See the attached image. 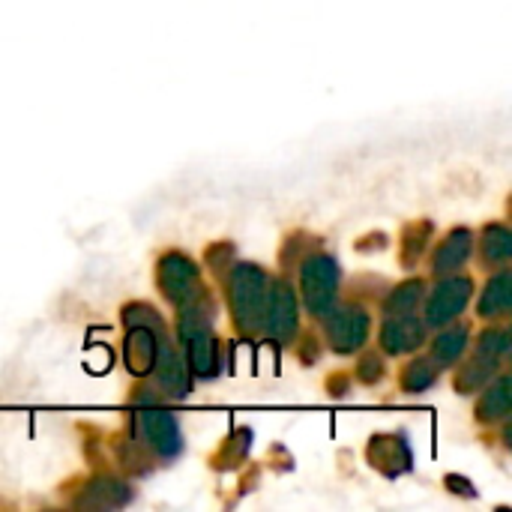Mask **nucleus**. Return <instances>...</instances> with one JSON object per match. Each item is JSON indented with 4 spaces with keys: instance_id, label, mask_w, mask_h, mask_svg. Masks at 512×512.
<instances>
[{
    "instance_id": "nucleus-15",
    "label": "nucleus",
    "mask_w": 512,
    "mask_h": 512,
    "mask_svg": "<svg viewBox=\"0 0 512 512\" xmlns=\"http://www.w3.org/2000/svg\"><path fill=\"white\" fill-rule=\"evenodd\" d=\"M450 327V324H447ZM468 348V327H450V330H441V336L435 339L432 345V360L438 369H450L462 360Z\"/></svg>"
},
{
    "instance_id": "nucleus-17",
    "label": "nucleus",
    "mask_w": 512,
    "mask_h": 512,
    "mask_svg": "<svg viewBox=\"0 0 512 512\" xmlns=\"http://www.w3.org/2000/svg\"><path fill=\"white\" fill-rule=\"evenodd\" d=\"M512 258V234L507 225H489L483 234V261L486 264H507Z\"/></svg>"
},
{
    "instance_id": "nucleus-16",
    "label": "nucleus",
    "mask_w": 512,
    "mask_h": 512,
    "mask_svg": "<svg viewBox=\"0 0 512 512\" xmlns=\"http://www.w3.org/2000/svg\"><path fill=\"white\" fill-rule=\"evenodd\" d=\"M498 375V360H489V357H474L468 366H462V375L456 381L459 393H480L492 378Z\"/></svg>"
},
{
    "instance_id": "nucleus-7",
    "label": "nucleus",
    "mask_w": 512,
    "mask_h": 512,
    "mask_svg": "<svg viewBox=\"0 0 512 512\" xmlns=\"http://www.w3.org/2000/svg\"><path fill=\"white\" fill-rule=\"evenodd\" d=\"M138 432L147 441V447L159 456V459H174L183 450V435L177 420L168 411L159 408H144L138 414Z\"/></svg>"
},
{
    "instance_id": "nucleus-20",
    "label": "nucleus",
    "mask_w": 512,
    "mask_h": 512,
    "mask_svg": "<svg viewBox=\"0 0 512 512\" xmlns=\"http://www.w3.org/2000/svg\"><path fill=\"white\" fill-rule=\"evenodd\" d=\"M507 351H510V333L504 327L486 330L480 336V345H477V354L480 357H489V360H498L501 363V357H507Z\"/></svg>"
},
{
    "instance_id": "nucleus-3",
    "label": "nucleus",
    "mask_w": 512,
    "mask_h": 512,
    "mask_svg": "<svg viewBox=\"0 0 512 512\" xmlns=\"http://www.w3.org/2000/svg\"><path fill=\"white\" fill-rule=\"evenodd\" d=\"M180 339H183L192 372L213 375V369H216V339H213V330H210V318L201 315V297L180 309Z\"/></svg>"
},
{
    "instance_id": "nucleus-14",
    "label": "nucleus",
    "mask_w": 512,
    "mask_h": 512,
    "mask_svg": "<svg viewBox=\"0 0 512 512\" xmlns=\"http://www.w3.org/2000/svg\"><path fill=\"white\" fill-rule=\"evenodd\" d=\"M483 390H486V396H483L480 405H477L480 423H498V420L510 417V378L501 375L495 384L489 381Z\"/></svg>"
},
{
    "instance_id": "nucleus-2",
    "label": "nucleus",
    "mask_w": 512,
    "mask_h": 512,
    "mask_svg": "<svg viewBox=\"0 0 512 512\" xmlns=\"http://www.w3.org/2000/svg\"><path fill=\"white\" fill-rule=\"evenodd\" d=\"M300 291L312 318H327L339 303V264L330 255H312L300 267Z\"/></svg>"
},
{
    "instance_id": "nucleus-18",
    "label": "nucleus",
    "mask_w": 512,
    "mask_h": 512,
    "mask_svg": "<svg viewBox=\"0 0 512 512\" xmlns=\"http://www.w3.org/2000/svg\"><path fill=\"white\" fill-rule=\"evenodd\" d=\"M438 372H441V369L435 366V360H414V363L405 369V375H402V390H405V393H423V390L435 387Z\"/></svg>"
},
{
    "instance_id": "nucleus-5",
    "label": "nucleus",
    "mask_w": 512,
    "mask_h": 512,
    "mask_svg": "<svg viewBox=\"0 0 512 512\" xmlns=\"http://www.w3.org/2000/svg\"><path fill=\"white\" fill-rule=\"evenodd\" d=\"M324 321H327V339L339 354H351V351L363 348L372 333V318L360 306L333 309Z\"/></svg>"
},
{
    "instance_id": "nucleus-10",
    "label": "nucleus",
    "mask_w": 512,
    "mask_h": 512,
    "mask_svg": "<svg viewBox=\"0 0 512 512\" xmlns=\"http://www.w3.org/2000/svg\"><path fill=\"white\" fill-rule=\"evenodd\" d=\"M156 378H159V387L171 396V399H183L189 396L192 390V381H189V372L180 360V354L171 348V345H162V357L156 360Z\"/></svg>"
},
{
    "instance_id": "nucleus-11",
    "label": "nucleus",
    "mask_w": 512,
    "mask_h": 512,
    "mask_svg": "<svg viewBox=\"0 0 512 512\" xmlns=\"http://www.w3.org/2000/svg\"><path fill=\"white\" fill-rule=\"evenodd\" d=\"M126 366L135 375L153 372L156 366V345H153V327H144L132 321V330L126 336Z\"/></svg>"
},
{
    "instance_id": "nucleus-4",
    "label": "nucleus",
    "mask_w": 512,
    "mask_h": 512,
    "mask_svg": "<svg viewBox=\"0 0 512 512\" xmlns=\"http://www.w3.org/2000/svg\"><path fill=\"white\" fill-rule=\"evenodd\" d=\"M474 282L468 276H444L438 288L426 300V327H447L453 324L471 303Z\"/></svg>"
},
{
    "instance_id": "nucleus-6",
    "label": "nucleus",
    "mask_w": 512,
    "mask_h": 512,
    "mask_svg": "<svg viewBox=\"0 0 512 512\" xmlns=\"http://www.w3.org/2000/svg\"><path fill=\"white\" fill-rule=\"evenodd\" d=\"M267 336L279 342H291L297 333V297L288 282L276 279L267 285V306H264V324Z\"/></svg>"
},
{
    "instance_id": "nucleus-8",
    "label": "nucleus",
    "mask_w": 512,
    "mask_h": 512,
    "mask_svg": "<svg viewBox=\"0 0 512 512\" xmlns=\"http://www.w3.org/2000/svg\"><path fill=\"white\" fill-rule=\"evenodd\" d=\"M159 285L168 294V300L183 309L198 300V270L189 258L183 255H165L159 261Z\"/></svg>"
},
{
    "instance_id": "nucleus-13",
    "label": "nucleus",
    "mask_w": 512,
    "mask_h": 512,
    "mask_svg": "<svg viewBox=\"0 0 512 512\" xmlns=\"http://www.w3.org/2000/svg\"><path fill=\"white\" fill-rule=\"evenodd\" d=\"M512 306V273L507 267H501L492 279H489V285H486V291H483V300H480V318H486V321H498V318H504L507 312H510Z\"/></svg>"
},
{
    "instance_id": "nucleus-19",
    "label": "nucleus",
    "mask_w": 512,
    "mask_h": 512,
    "mask_svg": "<svg viewBox=\"0 0 512 512\" xmlns=\"http://www.w3.org/2000/svg\"><path fill=\"white\" fill-rule=\"evenodd\" d=\"M423 297V282H405L399 285L390 300H387V315H402V312H417V303Z\"/></svg>"
},
{
    "instance_id": "nucleus-9",
    "label": "nucleus",
    "mask_w": 512,
    "mask_h": 512,
    "mask_svg": "<svg viewBox=\"0 0 512 512\" xmlns=\"http://www.w3.org/2000/svg\"><path fill=\"white\" fill-rule=\"evenodd\" d=\"M426 339V321H420L414 312H402V315H390L384 321V330H381V345L387 354L399 357V354H408L414 348H420Z\"/></svg>"
},
{
    "instance_id": "nucleus-12",
    "label": "nucleus",
    "mask_w": 512,
    "mask_h": 512,
    "mask_svg": "<svg viewBox=\"0 0 512 512\" xmlns=\"http://www.w3.org/2000/svg\"><path fill=\"white\" fill-rule=\"evenodd\" d=\"M468 258H471V231L468 228H456V231H450L444 237L432 267H435L438 276H450V273L462 270Z\"/></svg>"
},
{
    "instance_id": "nucleus-1",
    "label": "nucleus",
    "mask_w": 512,
    "mask_h": 512,
    "mask_svg": "<svg viewBox=\"0 0 512 512\" xmlns=\"http://www.w3.org/2000/svg\"><path fill=\"white\" fill-rule=\"evenodd\" d=\"M267 276L255 264H240L228 276V303L234 312V321L240 330L252 333L264 324V306H267Z\"/></svg>"
}]
</instances>
